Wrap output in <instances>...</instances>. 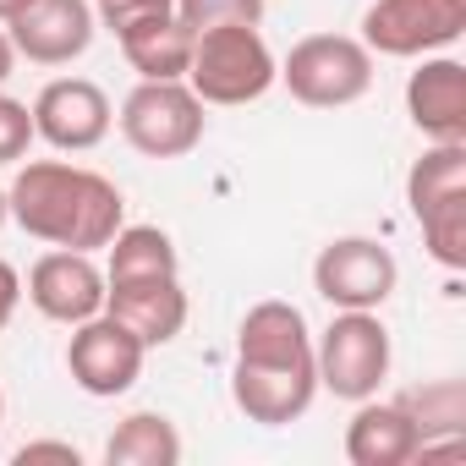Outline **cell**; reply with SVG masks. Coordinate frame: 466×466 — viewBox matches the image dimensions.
Returning a JSON list of instances; mask_svg holds the SVG:
<instances>
[{
  "label": "cell",
  "instance_id": "ffe728a7",
  "mask_svg": "<svg viewBox=\"0 0 466 466\" xmlns=\"http://www.w3.org/2000/svg\"><path fill=\"white\" fill-rule=\"evenodd\" d=\"M400 406L411 411V422L422 428V439H433V433H461V384H455V379L428 384V390H411V395H400Z\"/></svg>",
  "mask_w": 466,
  "mask_h": 466
},
{
  "label": "cell",
  "instance_id": "cb8c5ba5",
  "mask_svg": "<svg viewBox=\"0 0 466 466\" xmlns=\"http://www.w3.org/2000/svg\"><path fill=\"white\" fill-rule=\"evenodd\" d=\"M17 466H34V461H61V466H83V450L77 444H66V439H28L17 455H12Z\"/></svg>",
  "mask_w": 466,
  "mask_h": 466
},
{
  "label": "cell",
  "instance_id": "4316f807",
  "mask_svg": "<svg viewBox=\"0 0 466 466\" xmlns=\"http://www.w3.org/2000/svg\"><path fill=\"white\" fill-rule=\"evenodd\" d=\"M23 6H28V0H0V23H12V17H17Z\"/></svg>",
  "mask_w": 466,
  "mask_h": 466
},
{
  "label": "cell",
  "instance_id": "83f0119b",
  "mask_svg": "<svg viewBox=\"0 0 466 466\" xmlns=\"http://www.w3.org/2000/svg\"><path fill=\"white\" fill-rule=\"evenodd\" d=\"M0 225H6V187H0Z\"/></svg>",
  "mask_w": 466,
  "mask_h": 466
},
{
  "label": "cell",
  "instance_id": "f1b7e54d",
  "mask_svg": "<svg viewBox=\"0 0 466 466\" xmlns=\"http://www.w3.org/2000/svg\"><path fill=\"white\" fill-rule=\"evenodd\" d=\"M0 422H6V395H0Z\"/></svg>",
  "mask_w": 466,
  "mask_h": 466
},
{
  "label": "cell",
  "instance_id": "7c38bea8",
  "mask_svg": "<svg viewBox=\"0 0 466 466\" xmlns=\"http://www.w3.org/2000/svg\"><path fill=\"white\" fill-rule=\"evenodd\" d=\"M23 297L39 308V319L50 324H83L94 313H105V269L94 264V253H72V248H56L45 253L34 269H28V286Z\"/></svg>",
  "mask_w": 466,
  "mask_h": 466
},
{
  "label": "cell",
  "instance_id": "7402d4cb",
  "mask_svg": "<svg viewBox=\"0 0 466 466\" xmlns=\"http://www.w3.org/2000/svg\"><path fill=\"white\" fill-rule=\"evenodd\" d=\"M176 12V0H94V17H99V28L105 34H132V28H143V23H159V17H170Z\"/></svg>",
  "mask_w": 466,
  "mask_h": 466
},
{
  "label": "cell",
  "instance_id": "9a60e30c",
  "mask_svg": "<svg viewBox=\"0 0 466 466\" xmlns=\"http://www.w3.org/2000/svg\"><path fill=\"white\" fill-rule=\"evenodd\" d=\"M422 450V428L411 422V411L400 400H357L351 422H346V461L351 466H406Z\"/></svg>",
  "mask_w": 466,
  "mask_h": 466
},
{
  "label": "cell",
  "instance_id": "5bb4252c",
  "mask_svg": "<svg viewBox=\"0 0 466 466\" xmlns=\"http://www.w3.org/2000/svg\"><path fill=\"white\" fill-rule=\"evenodd\" d=\"M406 116L428 143H466V66L455 56H417L406 77Z\"/></svg>",
  "mask_w": 466,
  "mask_h": 466
},
{
  "label": "cell",
  "instance_id": "44dd1931",
  "mask_svg": "<svg viewBox=\"0 0 466 466\" xmlns=\"http://www.w3.org/2000/svg\"><path fill=\"white\" fill-rule=\"evenodd\" d=\"M176 17L203 34V28H225V23H264V0H176Z\"/></svg>",
  "mask_w": 466,
  "mask_h": 466
},
{
  "label": "cell",
  "instance_id": "5b68a950",
  "mask_svg": "<svg viewBox=\"0 0 466 466\" xmlns=\"http://www.w3.org/2000/svg\"><path fill=\"white\" fill-rule=\"evenodd\" d=\"M208 105L176 77V83H148V77H137V88L121 99V116H116V127H121V137L143 154V159H181V154H192L198 143H203V127H208V116H203Z\"/></svg>",
  "mask_w": 466,
  "mask_h": 466
},
{
  "label": "cell",
  "instance_id": "6da1fadb",
  "mask_svg": "<svg viewBox=\"0 0 466 466\" xmlns=\"http://www.w3.org/2000/svg\"><path fill=\"white\" fill-rule=\"evenodd\" d=\"M319 395L313 335L297 302H253L237 329V362H230V400L258 428H286L308 417Z\"/></svg>",
  "mask_w": 466,
  "mask_h": 466
},
{
  "label": "cell",
  "instance_id": "e0dca14e",
  "mask_svg": "<svg viewBox=\"0 0 466 466\" xmlns=\"http://www.w3.org/2000/svg\"><path fill=\"white\" fill-rule=\"evenodd\" d=\"M406 203H411V219L466 203V143H428L406 170Z\"/></svg>",
  "mask_w": 466,
  "mask_h": 466
},
{
  "label": "cell",
  "instance_id": "2e32d148",
  "mask_svg": "<svg viewBox=\"0 0 466 466\" xmlns=\"http://www.w3.org/2000/svg\"><path fill=\"white\" fill-rule=\"evenodd\" d=\"M192 28L170 12V17H159V23H143V28H132V34H121L116 45H121V56H127V66L137 72V77H148V83H187V61H192Z\"/></svg>",
  "mask_w": 466,
  "mask_h": 466
},
{
  "label": "cell",
  "instance_id": "603a6c76",
  "mask_svg": "<svg viewBox=\"0 0 466 466\" xmlns=\"http://www.w3.org/2000/svg\"><path fill=\"white\" fill-rule=\"evenodd\" d=\"M34 148V110L12 94H0V165H17Z\"/></svg>",
  "mask_w": 466,
  "mask_h": 466
},
{
  "label": "cell",
  "instance_id": "d6986e66",
  "mask_svg": "<svg viewBox=\"0 0 466 466\" xmlns=\"http://www.w3.org/2000/svg\"><path fill=\"white\" fill-rule=\"evenodd\" d=\"M105 461L110 466H176L181 461V433L165 411H132L105 439Z\"/></svg>",
  "mask_w": 466,
  "mask_h": 466
},
{
  "label": "cell",
  "instance_id": "52a82bcc",
  "mask_svg": "<svg viewBox=\"0 0 466 466\" xmlns=\"http://www.w3.org/2000/svg\"><path fill=\"white\" fill-rule=\"evenodd\" d=\"M400 286V264L373 237H335L313 258V291L335 313H379Z\"/></svg>",
  "mask_w": 466,
  "mask_h": 466
},
{
  "label": "cell",
  "instance_id": "8992f818",
  "mask_svg": "<svg viewBox=\"0 0 466 466\" xmlns=\"http://www.w3.org/2000/svg\"><path fill=\"white\" fill-rule=\"evenodd\" d=\"M390 329L379 313H335L329 329L313 340V362H319V390H329L335 400H368L384 390L390 379Z\"/></svg>",
  "mask_w": 466,
  "mask_h": 466
},
{
  "label": "cell",
  "instance_id": "3957f363",
  "mask_svg": "<svg viewBox=\"0 0 466 466\" xmlns=\"http://www.w3.org/2000/svg\"><path fill=\"white\" fill-rule=\"evenodd\" d=\"M280 83V61L269 50V39L253 23H225V28H203L192 39V61H187V88L203 105H253Z\"/></svg>",
  "mask_w": 466,
  "mask_h": 466
},
{
  "label": "cell",
  "instance_id": "7a4b0ae2",
  "mask_svg": "<svg viewBox=\"0 0 466 466\" xmlns=\"http://www.w3.org/2000/svg\"><path fill=\"white\" fill-rule=\"evenodd\" d=\"M6 219H17L34 242L99 253L127 225V198L110 176L72 159H28L6 187Z\"/></svg>",
  "mask_w": 466,
  "mask_h": 466
},
{
  "label": "cell",
  "instance_id": "ac0fdd59",
  "mask_svg": "<svg viewBox=\"0 0 466 466\" xmlns=\"http://www.w3.org/2000/svg\"><path fill=\"white\" fill-rule=\"evenodd\" d=\"M148 275H181V253L159 225H121L105 242V280H148Z\"/></svg>",
  "mask_w": 466,
  "mask_h": 466
},
{
  "label": "cell",
  "instance_id": "8fae6325",
  "mask_svg": "<svg viewBox=\"0 0 466 466\" xmlns=\"http://www.w3.org/2000/svg\"><path fill=\"white\" fill-rule=\"evenodd\" d=\"M12 45L23 61L34 66H72L77 56H88L99 17H94V0H28V6L6 23Z\"/></svg>",
  "mask_w": 466,
  "mask_h": 466
},
{
  "label": "cell",
  "instance_id": "ba28073f",
  "mask_svg": "<svg viewBox=\"0 0 466 466\" xmlns=\"http://www.w3.org/2000/svg\"><path fill=\"white\" fill-rule=\"evenodd\" d=\"M466 34V0H373L362 12V45L373 56L417 61Z\"/></svg>",
  "mask_w": 466,
  "mask_h": 466
},
{
  "label": "cell",
  "instance_id": "4fadbf2b",
  "mask_svg": "<svg viewBox=\"0 0 466 466\" xmlns=\"http://www.w3.org/2000/svg\"><path fill=\"white\" fill-rule=\"evenodd\" d=\"M105 313L127 324L148 351H159L187 329L192 302L181 291V275H148V280H105Z\"/></svg>",
  "mask_w": 466,
  "mask_h": 466
},
{
  "label": "cell",
  "instance_id": "9c48e42d",
  "mask_svg": "<svg viewBox=\"0 0 466 466\" xmlns=\"http://www.w3.org/2000/svg\"><path fill=\"white\" fill-rule=\"evenodd\" d=\"M143 362H148V346L116 324L110 313H94L83 324H72V340H66V373L83 395L94 400H116L127 395L137 379H143Z\"/></svg>",
  "mask_w": 466,
  "mask_h": 466
},
{
  "label": "cell",
  "instance_id": "484cf974",
  "mask_svg": "<svg viewBox=\"0 0 466 466\" xmlns=\"http://www.w3.org/2000/svg\"><path fill=\"white\" fill-rule=\"evenodd\" d=\"M17 72V45H12V34L0 28V88H6V77Z\"/></svg>",
  "mask_w": 466,
  "mask_h": 466
},
{
  "label": "cell",
  "instance_id": "30bf717a",
  "mask_svg": "<svg viewBox=\"0 0 466 466\" xmlns=\"http://www.w3.org/2000/svg\"><path fill=\"white\" fill-rule=\"evenodd\" d=\"M28 110H34V137H45L61 154H88L116 127L110 94L99 83H88V77H56V83H45Z\"/></svg>",
  "mask_w": 466,
  "mask_h": 466
},
{
  "label": "cell",
  "instance_id": "277c9868",
  "mask_svg": "<svg viewBox=\"0 0 466 466\" xmlns=\"http://www.w3.org/2000/svg\"><path fill=\"white\" fill-rule=\"evenodd\" d=\"M280 83L308 110H346L373 88V50L351 34H308L280 61Z\"/></svg>",
  "mask_w": 466,
  "mask_h": 466
},
{
  "label": "cell",
  "instance_id": "d4e9b609",
  "mask_svg": "<svg viewBox=\"0 0 466 466\" xmlns=\"http://www.w3.org/2000/svg\"><path fill=\"white\" fill-rule=\"evenodd\" d=\"M17 308H23V275L0 258V335H6V324L17 319Z\"/></svg>",
  "mask_w": 466,
  "mask_h": 466
}]
</instances>
